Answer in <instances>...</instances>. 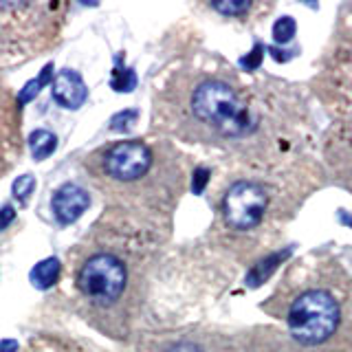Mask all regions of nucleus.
I'll return each mask as SVG.
<instances>
[{
  "label": "nucleus",
  "mask_w": 352,
  "mask_h": 352,
  "mask_svg": "<svg viewBox=\"0 0 352 352\" xmlns=\"http://www.w3.org/2000/svg\"><path fill=\"white\" fill-rule=\"evenodd\" d=\"M130 284L132 269L119 240L97 225L75 253L73 289L77 308L88 324L108 337L121 335Z\"/></svg>",
  "instance_id": "nucleus-1"
},
{
  "label": "nucleus",
  "mask_w": 352,
  "mask_h": 352,
  "mask_svg": "<svg viewBox=\"0 0 352 352\" xmlns=\"http://www.w3.org/2000/svg\"><path fill=\"white\" fill-rule=\"evenodd\" d=\"M190 110L201 124H207L223 137H242L253 130L249 108L225 82L205 80L198 84L190 97Z\"/></svg>",
  "instance_id": "nucleus-2"
},
{
  "label": "nucleus",
  "mask_w": 352,
  "mask_h": 352,
  "mask_svg": "<svg viewBox=\"0 0 352 352\" xmlns=\"http://www.w3.org/2000/svg\"><path fill=\"white\" fill-rule=\"evenodd\" d=\"M341 311L337 300L326 291H306L289 311V330L302 346H319L335 335Z\"/></svg>",
  "instance_id": "nucleus-3"
},
{
  "label": "nucleus",
  "mask_w": 352,
  "mask_h": 352,
  "mask_svg": "<svg viewBox=\"0 0 352 352\" xmlns=\"http://www.w3.org/2000/svg\"><path fill=\"white\" fill-rule=\"evenodd\" d=\"M269 207V194L262 185L251 181L234 183L223 198V216L229 227L249 231L260 225Z\"/></svg>",
  "instance_id": "nucleus-4"
},
{
  "label": "nucleus",
  "mask_w": 352,
  "mask_h": 352,
  "mask_svg": "<svg viewBox=\"0 0 352 352\" xmlns=\"http://www.w3.org/2000/svg\"><path fill=\"white\" fill-rule=\"evenodd\" d=\"M51 207H53L55 218H58V223L71 225L75 220H80L86 209L91 207V194L73 183H66L53 194Z\"/></svg>",
  "instance_id": "nucleus-5"
},
{
  "label": "nucleus",
  "mask_w": 352,
  "mask_h": 352,
  "mask_svg": "<svg viewBox=\"0 0 352 352\" xmlns=\"http://www.w3.org/2000/svg\"><path fill=\"white\" fill-rule=\"evenodd\" d=\"M86 95H88V91H86L80 73H75L71 69H64V71H60L58 75H55V80H53V99L60 106L75 110V108H80L86 102Z\"/></svg>",
  "instance_id": "nucleus-6"
},
{
  "label": "nucleus",
  "mask_w": 352,
  "mask_h": 352,
  "mask_svg": "<svg viewBox=\"0 0 352 352\" xmlns=\"http://www.w3.org/2000/svg\"><path fill=\"white\" fill-rule=\"evenodd\" d=\"M25 352H86V350L80 348V344L60 335H40L29 341Z\"/></svg>",
  "instance_id": "nucleus-7"
},
{
  "label": "nucleus",
  "mask_w": 352,
  "mask_h": 352,
  "mask_svg": "<svg viewBox=\"0 0 352 352\" xmlns=\"http://www.w3.org/2000/svg\"><path fill=\"white\" fill-rule=\"evenodd\" d=\"M60 269H62V264H60L58 258L42 260L31 271V282H33V286H36V289H42V291L51 289V286L58 282V278H60Z\"/></svg>",
  "instance_id": "nucleus-8"
},
{
  "label": "nucleus",
  "mask_w": 352,
  "mask_h": 352,
  "mask_svg": "<svg viewBox=\"0 0 352 352\" xmlns=\"http://www.w3.org/2000/svg\"><path fill=\"white\" fill-rule=\"evenodd\" d=\"M289 249L286 251H280V253H275V256H269L267 260H262L258 267H253L251 271H249V275H247V284L251 286V289H256V286H260V284H264V280H269L271 278V273L280 267V262L284 260V258H289Z\"/></svg>",
  "instance_id": "nucleus-9"
},
{
  "label": "nucleus",
  "mask_w": 352,
  "mask_h": 352,
  "mask_svg": "<svg viewBox=\"0 0 352 352\" xmlns=\"http://www.w3.org/2000/svg\"><path fill=\"white\" fill-rule=\"evenodd\" d=\"M29 148H31L33 159L44 161L55 152V148H58V137L49 130H36V132H31V137H29Z\"/></svg>",
  "instance_id": "nucleus-10"
},
{
  "label": "nucleus",
  "mask_w": 352,
  "mask_h": 352,
  "mask_svg": "<svg viewBox=\"0 0 352 352\" xmlns=\"http://www.w3.org/2000/svg\"><path fill=\"white\" fill-rule=\"evenodd\" d=\"M295 31H297L295 20L289 16H282L280 20H275V25H273V40L278 44H286L293 40Z\"/></svg>",
  "instance_id": "nucleus-11"
},
{
  "label": "nucleus",
  "mask_w": 352,
  "mask_h": 352,
  "mask_svg": "<svg viewBox=\"0 0 352 352\" xmlns=\"http://www.w3.org/2000/svg\"><path fill=\"white\" fill-rule=\"evenodd\" d=\"M214 9L223 16H242L251 9L249 0H225V3H214Z\"/></svg>",
  "instance_id": "nucleus-12"
},
{
  "label": "nucleus",
  "mask_w": 352,
  "mask_h": 352,
  "mask_svg": "<svg viewBox=\"0 0 352 352\" xmlns=\"http://www.w3.org/2000/svg\"><path fill=\"white\" fill-rule=\"evenodd\" d=\"M33 187H36V181H33V176L31 174H25V176H20V179H16L14 183V196L18 198V201L25 205L29 201V196L33 192Z\"/></svg>",
  "instance_id": "nucleus-13"
},
{
  "label": "nucleus",
  "mask_w": 352,
  "mask_h": 352,
  "mask_svg": "<svg viewBox=\"0 0 352 352\" xmlns=\"http://www.w3.org/2000/svg\"><path fill=\"white\" fill-rule=\"evenodd\" d=\"M262 58H264V47L258 42L249 55H245V58H240V66H242V69H247V71H256L258 66L262 64Z\"/></svg>",
  "instance_id": "nucleus-14"
},
{
  "label": "nucleus",
  "mask_w": 352,
  "mask_h": 352,
  "mask_svg": "<svg viewBox=\"0 0 352 352\" xmlns=\"http://www.w3.org/2000/svg\"><path fill=\"white\" fill-rule=\"evenodd\" d=\"M207 183H209V170H205V168L196 170V174H194V183H192L194 194H201V192L205 190V185H207Z\"/></svg>",
  "instance_id": "nucleus-15"
},
{
  "label": "nucleus",
  "mask_w": 352,
  "mask_h": 352,
  "mask_svg": "<svg viewBox=\"0 0 352 352\" xmlns=\"http://www.w3.org/2000/svg\"><path fill=\"white\" fill-rule=\"evenodd\" d=\"M165 352H203L196 344H190V341H179V344L170 346Z\"/></svg>",
  "instance_id": "nucleus-16"
},
{
  "label": "nucleus",
  "mask_w": 352,
  "mask_h": 352,
  "mask_svg": "<svg viewBox=\"0 0 352 352\" xmlns=\"http://www.w3.org/2000/svg\"><path fill=\"white\" fill-rule=\"evenodd\" d=\"M11 218H14V209H11V207H5L3 212H0V229H3Z\"/></svg>",
  "instance_id": "nucleus-17"
},
{
  "label": "nucleus",
  "mask_w": 352,
  "mask_h": 352,
  "mask_svg": "<svg viewBox=\"0 0 352 352\" xmlns=\"http://www.w3.org/2000/svg\"><path fill=\"white\" fill-rule=\"evenodd\" d=\"M0 352H18V341L14 339H7L0 344Z\"/></svg>",
  "instance_id": "nucleus-18"
},
{
  "label": "nucleus",
  "mask_w": 352,
  "mask_h": 352,
  "mask_svg": "<svg viewBox=\"0 0 352 352\" xmlns=\"http://www.w3.org/2000/svg\"><path fill=\"white\" fill-rule=\"evenodd\" d=\"M341 223H348V225L352 227V216H348V214H346V216H341Z\"/></svg>",
  "instance_id": "nucleus-19"
},
{
  "label": "nucleus",
  "mask_w": 352,
  "mask_h": 352,
  "mask_svg": "<svg viewBox=\"0 0 352 352\" xmlns=\"http://www.w3.org/2000/svg\"><path fill=\"white\" fill-rule=\"evenodd\" d=\"M0 124H3V121H0ZM0 135H3V126H0Z\"/></svg>",
  "instance_id": "nucleus-20"
}]
</instances>
